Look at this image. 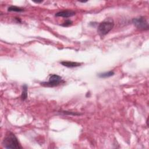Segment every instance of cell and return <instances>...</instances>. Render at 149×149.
Masks as SVG:
<instances>
[{"mask_svg":"<svg viewBox=\"0 0 149 149\" xmlns=\"http://www.w3.org/2000/svg\"><path fill=\"white\" fill-rule=\"evenodd\" d=\"M114 26V23L112 19H107L101 22L97 27V32L101 36H104L107 35Z\"/></svg>","mask_w":149,"mask_h":149,"instance_id":"cell-2","label":"cell"},{"mask_svg":"<svg viewBox=\"0 0 149 149\" xmlns=\"http://www.w3.org/2000/svg\"><path fill=\"white\" fill-rule=\"evenodd\" d=\"M72 24V22L71 20H67L61 25L64 27H68V26H69L70 25H71Z\"/></svg>","mask_w":149,"mask_h":149,"instance_id":"cell-11","label":"cell"},{"mask_svg":"<svg viewBox=\"0 0 149 149\" xmlns=\"http://www.w3.org/2000/svg\"><path fill=\"white\" fill-rule=\"evenodd\" d=\"M64 82V81L63 80L62 77L56 74H52L50 76L48 82H42L41 83V84L45 87H52L57 86Z\"/></svg>","mask_w":149,"mask_h":149,"instance_id":"cell-3","label":"cell"},{"mask_svg":"<svg viewBox=\"0 0 149 149\" xmlns=\"http://www.w3.org/2000/svg\"><path fill=\"white\" fill-rule=\"evenodd\" d=\"M61 112L65 115H81V114L80 113H76V112H74L72 111H63Z\"/></svg>","mask_w":149,"mask_h":149,"instance_id":"cell-10","label":"cell"},{"mask_svg":"<svg viewBox=\"0 0 149 149\" xmlns=\"http://www.w3.org/2000/svg\"><path fill=\"white\" fill-rule=\"evenodd\" d=\"M27 98V86L25 84L22 86V93L21 95V99L24 101Z\"/></svg>","mask_w":149,"mask_h":149,"instance_id":"cell-7","label":"cell"},{"mask_svg":"<svg viewBox=\"0 0 149 149\" xmlns=\"http://www.w3.org/2000/svg\"><path fill=\"white\" fill-rule=\"evenodd\" d=\"M115 74L114 71H110L107 72H104V73H99L98 75V76L100 78H108L110 77H111L112 76H114Z\"/></svg>","mask_w":149,"mask_h":149,"instance_id":"cell-8","label":"cell"},{"mask_svg":"<svg viewBox=\"0 0 149 149\" xmlns=\"http://www.w3.org/2000/svg\"><path fill=\"white\" fill-rule=\"evenodd\" d=\"M3 146L5 148H22L18 139L11 132H8L3 142Z\"/></svg>","mask_w":149,"mask_h":149,"instance_id":"cell-1","label":"cell"},{"mask_svg":"<svg viewBox=\"0 0 149 149\" xmlns=\"http://www.w3.org/2000/svg\"><path fill=\"white\" fill-rule=\"evenodd\" d=\"M8 11L10 12H22L24 11V10L23 8H21L20 7H16V6H10L8 8Z\"/></svg>","mask_w":149,"mask_h":149,"instance_id":"cell-9","label":"cell"},{"mask_svg":"<svg viewBox=\"0 0 149 149\" xmlns=\"http://www.w3.org/2000/svg\"><path fill=\"white\" fill-rule=\"evenodd\" d=\"M76 13L75 12L73 11H69V10H66V11H63L58 12L55 14V16L56 17H63V18H69L72 17L74 15H75Z\"/></svg>","mask_w":149,"mask_h":149,"instance_id":"cell-5","label":"cell"},{"mask_svg":"<svg viewBox=\"0 0 149 149\" xmlns=\"http://www.w3.org/2000/svg\"><path fill=\"white\" fill-rule=\"evenodd\" d=\"M132 22L134 26L138 29L142 30V31H147V30H148V23L146 18L144 16L133 18Z\"/></svg>","mask_w":149,"mask_h":149,"instance_id":"cell-4","label":"cell"},{"mask_svg":"<svg viewBox=\"0 0 149 149\" xmlns=\"http://www.w3.org/2000/svg\"><path fill=\"white\" fill-rule=\"evenodd\" d=\"M61 64L67 68H76L78 67H80L82 64L79 63H76V62H72V61H62L61 62Z\"/></svg>","mask_w":149,"mask_h":149,"instance_id":"cell-6","label":"cell"}]
</instances>
